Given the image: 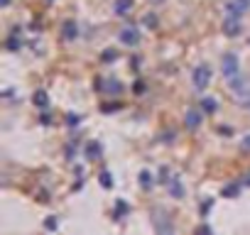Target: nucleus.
Here are the masks:
<instances>
[{
    "instance_id": "obj_1",
    "label": "nucleus",
    "mask_w": 250,
    "mask_h": 235,
    "mask_svg": "<svg viewBox=\"0 0 250 235\" xmlns=\"http://www.w3.org/2000/svg\"><path fill=\"white\" fill-rule=\"evenodd\" d=\"M221 69H223V76H226L228 81L238 78V76H240V64H238V57H235V54H226V57H223V61H221Z\"/></svg>"
},
{
    "instance_id": "obj_2",
    "label": "nucleus",
    "mask_w": 250,
    "mask_h": 235,
    "mask_svg": "<svg viewBox=\"0 0 250 235\" xmlns=\"http://www.w3.org/2000/svg\"><path fill=\"white\" fill-rule=\"evenodd\" d=\"M191 81H194V88L196 91H204L208 86V81H211V69L206 64H199L194 69V74H191Z\"/></svg>"
},
{
    "instance_id": "obj_3",
    "label": "nucleus",
    "mask_w": 250,
    "mask_h": 235,
    "mask_svg": "<svg viewBox=\"0 0 250 235\" xmlns=\"http://www.w3.org/2000/svg\"><path fill=\"white\" fill-rule=\"evenodd\" d=\"M240 15H233V13H228V18L223 20V32L228 35V37H235V35H240Z\"/></svg>"
},
{
    "instance_id": "obj_4",
    "label": "nucleus",
    "mask_w": 250,
    "mask_h": 235,
    "mask_svg": "<svg viewBox=\"0 0 250 235\" xmlns=\"http://www.w3.org/2000/svg\"><path fill=\"white\" fill-rule=\"evenodd\" d=\"M118 39H120L125 47H135V44L140 42V35H138V30H135V27H125V30H120Z\"/></svg>"
},
{
    "instance_id": "obj_5",
    "label": "nucleus",
    "mask_w": 250,
    "mask_h": 235,
    "mask_svg": "<svg viewBox=\"0 0 250 235\" xmlns=\"http://www.w3.org/2000/svg\"><path fill=\"white\" fill-rule=\"evenodd\" d=\"M62 37H64L66 42H74V39H79V25H76L74 20H66V22L62 25Z\"/></svg>"
},
{
    "instance_id": "obj_6",
    "label": "nucleus",
    "mask_w": 250,
    "mask_h": 235,
    "mask_svg": "<svg viewBox=\"0 0 250 235\" xmlns=\"http://www.w3.org/2000/svg\"><path fill=\"white\" fill-rule=\"evenodd\" d=\"M201 120H204L201 110H196V108H189V110H187V120H184V123H187V128H191V130H194V128H199V125H201Z\"/></svg>"
},
{
    "instance_id": "obj_7",
    "label": "nucleus",
    "mask_w": 250,
    "mask_h": 235,
    "mask_svg": "<svg viewBox=\"0 0 250 235\" xmlns=\"http://www.w3.org/2000/svg\"><path fill=\"white\" fill-rule=\"evenodd\" d=\"M248 8H250V0H230L228 3V13L233 15H243Z\"/></svg>"
},
{
    "instance_id": "obj_8",
    "label": "nucleus",
    "mask_w": 250,
    "mask_h": 235,
    "mask_svg": "<svg viewBox=\"0 0 250 235\" xmlns=\"http://www.w3.org/2000/svg\"><path fill=\"white\" fill-rule=\"evenodd\" d=\"M130 8H133V0H118V3H115V13L118 15H128Z\"/></svg>"
},
{
    "instance_id": "obj_9",
    "label": "nucleus",
    "mask_w": 250,
    "mask_h": 235,
    "mask_svg": "<svg viewBox=\"0 0 250 235\" xmlns=\"http://www.w3.org/2000/svg\"><path fill=\"white\" fill-rule=\"evenodd\" d=\"M86 157L88 159H98L101 157V145L98 142H88L86 145Z\"/></svg>"
},
{
    "instance_id": "obj_10",
    "label": "nucleus",
    "mask_w": 250,
    "mask_h": 235,
    "mask_svg": "<svg viewBox=\"0 0 250 235\" xmlns=\"http://www.w3.org/2000/svg\"><path fill=\"white\" fill-rule=\"evenodd\" d=\"M169 191H172L174 198H182V196H184V186H182V181H179V179H172V181H169Z\"/></svg>"
},
{
    "instance_id": "obj_11",
    "label": "nucleus",
    "mask_w": 250,
    "mask_h": 235,
    "mask_svg": "<svg viewBox=\"0 0 250 235\" xmlns=\"http://www.w3.org/2000/svg\"><path fill=\"white\" fill-rule=\"evenodd\" d=\"M157 235H172V225L165 218H157Z\"/></svg>"
},
{
    "instance_id": "obj_12",
    "label": "nucleus",
    "mask_w": 250,
    "mask_h": 235,
    "mask_svg": "<svg viewBox=\"0 0 250 235\" xmlns=\"http://www.w3.org/2000/svg\"><path fill=\"white\" fill-rule=\"evenodd\" d=\"M238 191H240V186H238V184H226L221 194H223L226 198H235V196H238Z\"/></svg>"
},
{
    "instance_id": "obj_13",
    "label": "nucleus",
    "mask_w": 250,
    "mask_h": 235,
    "mask_svg": "<svg viewBox=\"0 0 250 235\" xmlns=\"http://www.w3.org/2000/svg\"><path fill=\"white\" fill-rule=\"evenodd\" d=\"M201 108H204L206 113H216V108H218V105H216V100H213V98H204V100H201Z\"/></svg>"
},
{
    "instance_id": "obj_14",
    "label": "nucleus",
    "mask_w": 250,
    "mask_h": 235,
    "mask_svg": "<svg viewBox=\"0 0 250 235\" xmlns=\"http://www.w3.org/2000/svg\"><path fill=\"white\" fill-rule=\"evenodd\" d=\"M35 103L42 105V108H47V103H49V100H47V93H44V91H37V93H35Z\"/></svg>"
},
{
    "instance_id": "obj_15",
    "label": "nucleus",
    "mask_w": 250,
    "mask_h": 235,
    "mask_svg": "<svg viewBox=\"0 0 250 235\" xmlns=\"http://www.w3.org/2000/svg\"><path fill=\"white\" fill-rule=\"evenodd\" d=\"M103 88H108V91H110V93H120V91H123V86H120V83H118V81H110V83H105V86H103Z\"/></svg>"
},
{
    "instance_id": "obj_16",
    "label": "nucleus",
    "mask_w": 250,
    "mask_h": 235,
    "mask_svg": "<svg viewBox=\"0 0 250 235\" xmlns=\"http://www.w3.org/2000/svg\"><path fill=\"white\" fill-rule=\"evenodd\" d=\"M101 184H103L105 189H110V186H113V179H110V174H108V172H103V174H101Z\"/></svg>"
},
{
    "instance_id": "obj_17",
    "label": "nucleus",
    "mask_w": 250,
    "mask_h": 235,
    "mask_svg": "<svg viewBox=\"0 0 250 235\" xmlns=\"http://www.w3.org/2000/svg\"><path fill=\"white\" fill-rule=\"evenodd\" d=\"M140 184H143L145 189L152 184V179H150V172H140Z\"/></svg>"
},
{
    "instance_id": "obj_18",
    "label": "nucleus",
    "mask_w": 250,
    "mask_h": 235,
    "mask_svg": "<svg viewBox=\"0 0 250 235\" xmlns=\"http://www.w3.org/2000/svg\"><path fill=\"white\" fill-rule=\"evenodd\" d=\"M113 59H115V49H105V52H103V61H108V64H110Z\"/></svg>"
},
{
    "instance_id": "obj_19",
    "label": "nucleus",
    "mask_w": 250,
    "mask_h": 235,
    "mask_svg": "<svg viewBox=\"0 0 250 235\" xmlns=\"http://www.w3.org/2000/svg\"><path fill=\"white\" fill-rule=\"evenodd\" d=\"M66 118H69V125H76V123L81 120V115H76V113H69Z\"/></svg>"
},
{
    "instance_id": "obj_20",
    "label": "nucleus",
    "mask_w": 250,
    "mask_h": 235,
    "mask_svg": "<svg viewBox=\"0 0 250 235\" xmlns=\"http://www.w3.org/2000/svg\"><path fill=\"white\" fill-rule=\"evenodd\" d=\"M240 147H243L245 152H250V135H245V137L240 140Z\"/></svg>"
},
{
    "instance_id": "obj_21",
    "label": "nucleus",
    "mask_w": 250,
    "mask_h": 235,
    "mask_svg": "<svg viewBox=\"0 0 250 235\" xmlns=\"http://www.w3.org/2000/svg\"><path fill=\"white\" fill-rule=\"evenodd\" d=\"M125 211H128V206H125V201H118V203H115V213H125Z\"/></svg>"
},
{
    "instance_id": "obj_22",
    "label": "nucleus",
    "mask_w": 250,
    "mask_h": 235,
    "mask_svg": "<svg viewBox=\"0 0 250 235\" xmlns=\"http://www.w3.org/2000/svg\"><path fill=\"white\" fill-rule=\"evenodd\" d=\"M22 42H18V37H10V42H8V49H18Z\"/></svg>"
},
{
    "instance_id": "obj_23",
    "label": "nucleus",
    "mask_w": 250,
    "mask_h": 235,
    "mask_svg": "<svg viewBox=\"0 0 250 235\" xmlns=\"http://www.w3.org/2000/svg\"><path fill=\"white\" fill-rule=\"evenodd\" d=\"M196 235H211V230H208V225H201V228L196 230Z\"/></svg>"
},
{
    "instance_id": "obj_24",
    "label": "nucleus",
    "mask_w": 250,
    "mask_h": 235,
    "mask_svg": "<svg viewBox=\"0 0 250 235\" xmlns=\"http://www.w3.org/2000/svg\"><path fill=\"white\" fill-rule=\"evenodd\" d=\"M145 20H147V25H150V27H155V25H157V18H155V15H147Z\"/></svg>"
},
{
    "instance_id": "obj_25",
    "label": "nucleus",
    "mask_w": 250,
    "mask_h": 235,
    "mask_svg": "<svg viewBox=\"0 0 250 235\" xmlns=\"http://www.w3.org/2000/svg\"><path fill=\"white\" fill-rule=\"evenodd\" d=\"M8 3H10V0H0V5H3V8H5V5H8Z\"/></svg>"
},
{
    "instance_id": "obj_26",
    "label": "nucleus",
    "mask_w": 250,
    "mask_h": 235,
    "mask_svg": "<svg viewBox=\"0 0 250 235\" xmlns=\"http://www.w3.org/2000/svg\"><path fill=\"white\" fill-rule=\"evenodd\" d=\"M150 3H157L160 5V3H165V0H150Z\"/></svg>"
},
{
    "instance_id": "obj_27",
    "label": "nucleus",
    "mask_w": 250,
    "mask_h": 235,
    "mask_svg": "<svg viewBox=\"0 0 250 235\" xmlns=\"http://www.w3.org/2000/svg\"><path fill=\"white\" fill-rule=\"evenodd\" d=\"M245 184H250V174H248V179H245Z\"/></svg>"
},
{
    "instance_id": "obj_28",
    "label": "nucleus",
    "mask_w": 250,
    "mask_h": 235,
    "mask_svg": "<svg viewBox=\"0 0 250 235\" xmlns=\"http://www.w3.org/2000/svg\"><path fill=\"white\" fill-rule=\"evenodd\" d=\"M47 3H54V0H47Z\"/></svg>"
}]
</instances>
